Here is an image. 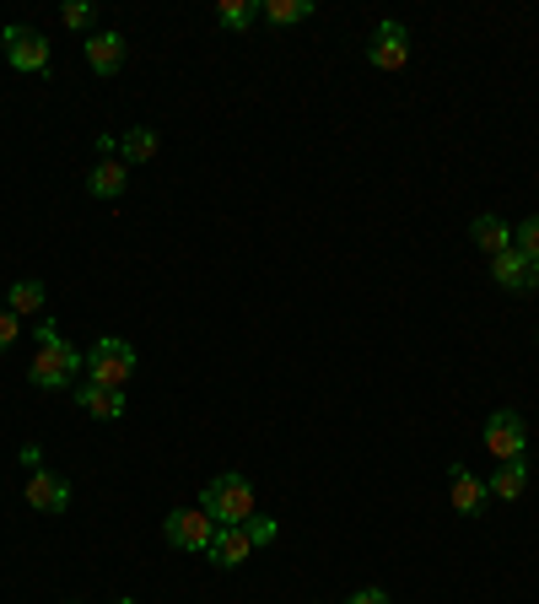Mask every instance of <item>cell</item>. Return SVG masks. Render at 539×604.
Listing matches in <instances>:
<instances>
[{
	"label": "cell",
	"mask_w": 539,
	"mask_h": 604,
	"mask_svg": "<svg viewBox=\"0 0 539 604\" xmlns=\"http://www.w3.org/2000/svg\"><path fill=\"white\" fill-rule=\"evenodd\" d=\"M367 60H373L378 71H404V60H410V33H404L400 22H384V27L373 33V43H367Z\"/></svg>",
	"instance_id": "9c48e42d"
},
{
	"label": "cell",
	"mask_w": 539,
	"mask_h": 604,
	"mask_svg": "<svg viewBox=\"0 0 539 604\" xmlns=\"http://www.w3.org/2000/svg\"><path fill=\"white\" fill-rule=\"evenodd\" d=\"M71 394H76V405H82L87 416H98V421H120V416H125V389H103V383L87 378V383H76Z\"/></svg>",
	"instance_id": "7c38bea8"
},
{
	"label": "cell",
	"mask_w": 539,
	"mask_h": 604,
	"mask_svg": "<svg viewBox=\"0 0 539 604\" xmlns=\"http://www.w3.org/2000/svg\"><path fill=\"white\" fill-rule=\"evenodd\" d=\"M135 367H140V356H135L130 340H120V335H103V340L87 351V378L103 383V389H125L135 378Z\"/></svg>",
	"instance_id": "3957f363"
},
{
	"label": "cell",
	"mask_w": 539,
	"mask_h": 604,
	"mask_svg": "<svg viewBox=\"0 0 539 604\" xmlns=\"http://www.w3.org/2000/svg\"><path fill=\"white\" fill-rule=\"evenodd\" d=\"M87 65L98 76H114L125 65V33H87Z\"/></svg>",
	"instance_id": "4fadbf2b"
},
{
	"label": "cell",
	"mask_w": 539,
	"mask_h": 604,
	"mask_svg": "<svg viewBox=\"0 0 539 604\" xmlns=\"http://www.w3.org/2000/svg\"><path fill=\"white\" fill-rule=\"evenodd\" d=\"M524 486H529V458H507V464L486 480V491H491V496H502V502L524 496Z\"/></svg>",
	"instance_id": "2e32d148"
},
{
	"label": "cell",
	"mask_w": 539,
	"mask_h": 604,
	"mask_svg": "<svg viewBox=\"0 0 539 604\" xmlns=\"http://www.w3.org/2000/svg\"><path fill=\"white\" fill-rule=\"evenodd\" d=\"M65 604H82V600H65Z\"/></svg>",
	"instance_id": "4316f807"
},
{
	"label": "cell",
	"mask_w": 539,
	"mask_h": 604,
	"mask_svg": "<svg viewBox=\"0 0 539 604\" xmlns=\"http://www.w3.org/2000/svg\"><path fill=\"white\" fill-rule=\"evenodd\" d=\"M216 529H222V524H216L205 507H173V513L162 518V534H167L173 551H211Z\"/></svg>",
	"instance_id": "277c9868"
},
{
	"label": "cell",
	"mask_w": 539,
	"mask_h": 604,
	"mask_svg": "<svg viewBox=\"0 0 539 604\" xmlns=\"http://www.w3.org/2000/svg\"><path fill=\"white\" fill-rule=\"evenodd\" d=\"M254 16H260V0H222V5H216V22L233 27V33L254 27Z\"/></svg>",
	"instance_id": "ffe728a7"
},
{
	"label": "cell",
	"mask_w": 539,
	"mask_h": 604,
	"mask_svg": "<svg viewBox=\"0 0 539 604\" xmlns=\"http://www.w3.org/2000/svg\"><path fill=\"white\" fill-rule=\"evenodd\" d=\"M125 189H130V167L120 156H98L92 173H87V194L92 200H120Z\"/></svg>",
	"instance_id": "8fae6325"
},
{
	"label": "cell",
	"mask_w": 539,
	"mask_h": 604,
	"mask_svg": "<svg viewBox=\"0 0 539 604\" xmlns=\"http://www.w3.org/2000/svg\"><path fill=\"white\" fill-rule=\"evenodd\" d=\"M0 49H5L11 71H27V76H43V71H49V54H54V43H49L38 27H5V33H0Z\"/></svg>",
	"instance_id": "5b68a950"
},
{
	"label": "cell",
	"mask_w": 539,
	"mask_h": 604,
	"mask_svg": "<svg viewBox=\"0 0 539 604\" xmlns=\"http://www.w3.org/2000/svg\"><path fill=\"white\" fill-rule=\"evenodd\" d=\"M65 27H76V33L92 27V5H87V0H71V5H65Z\"/></svg>",
	"instance_id": "cb8c5ba5"
},
{
	"label": "cell",
	"mask_w": 539,
	"mask_h": 604,
	"mask_svg": "<svg viewBox=\"0 0 539 604\" xmlns=\"http://www.w3.org/2000/svg\"><path fill=\"white\" fill-rule=\"evenodd\" d=\"M469 238H475V249H480L486 260H497V254L513 249V227H507L502 216H475V222H469Z\"/></svg>",
	"instance_id": "9a60e30c"
},
{
	"label": "cell",
	"mask_w": 539,
	"mask_h": 604,
	"mask_svg": "<svg viewBox=\"0 0 539 604\" xmlns=\"http://www.w3.org/2000/svg\"><path fill=\"white\" fill-rule=\"evenodd\" d=\"M513 249H518V254H529V260H539V216H529V222H518V227H513Z\"/></svg>",
	"instance_id": "7402d4cb"
},
{
	"label": "cell",
	"mask_w": 539,
	"mask_h": 604,
	"mask_svg": "<svg viewBox=\"0 0 539 604\" xmlns=\"http://www.w3.org/2000/svg\"><path fill=\"white\" fill-rule=\"evenodd\" d=\"M27 507H38V513H65V507H71V480L54 475L49 464H38V469L27 475Z\"/></svg>",
	"instance_id": "52a82bcc"
},
{
	"label": "cell",
	"mask_w": 539,
	"mask_h": 604,
	"mask_svg": "<svg viewBox=\"0 0 539 604\" xmlns=\"http://www.w3.org/2000/svg\"><path fill=\"white\" fill-rule=\"evenodd\" d=\"M76 373H87V356H82L76 345H65L60 329L43 318V324H38V356L27 362L33 389H76Z\"/></svg>",
	"instance_id": "6da1fadb"
},
{
	"label": "cell",
	"mask_w": 539,
	"mask_h": 604,
	"mask_svg": "<svg viewBox=\"0 0 539 604\" xmlns=\"http://www.w3.org/2000/svg\"><path fill=\"white\" fill-rule=\"evenodd\" d=\"M346 604H394V600H389L384 589H356V594H351Z\"/></svg>",
	"instance_id": "d4e9b609"
},
{
	"label": "cell",
	"mask_w": 539,
	"mask_h": 604,
	"mask_svg": "<svg viewBox=\"0 0 539 604\" xmlns=\"http://www.w3.org/2000/svg\"><path fill=\"white\" fill-rule=\"evenodd\" d=\"M243 534H249V540H254V551H260V545H275V534H280V524H275L270 513H254V518L243 524Z\"/></svg>",
	"instance_id": "44dd1931"
},
{
	"label": "cell",
	"mask_w": 539,
	"mask_h": 604,
	"mask_svg": "<svg viewBox=\"0 0 539 604\" xmlns=\"http://www.w3.org/2000/svg\"><path fill=\"white\" fill-rule=\"evenodd\" d=\"M222 572H233V567H243L249 556H254V540L243 534V529H216V540H211V551H205Z\"/></svg>",
	"instance_id": "5bb4252c"
},
{
	"label": "cell",
	"mask_w": 539,
	"mask_h": 604,
	"mask_svg": "<svg viewBox=\"0 0 539 604\" xmlns=\"http://www.w3.org/2000/svg\"><path fill=\"white\" fill-rule=\"evenodd\" d=\"M486 453L491 458H529V421L518 416V411H497L491 421H486Z\"/></svg>",
	"instance_id": "8992f818"
},
{
	"label": "cell",
	"mask_w": 539,
	"mask_h": 604,
	"mask_svg": "<svg viewBox=\"0 0 539 604\" xmlns=\"http://www.w3.org/2000/svg\"><path fill=\"white\" fill-rule=\"evenodd\" d=\"M16 335H22V318H16V313L5 307V298H0V351H11Z\"/></svg>",
	"instance_id": "603a6c76"
},
{
	"label": "cell",
	"mask_w": 539,
	"mask_h": 604,
	"mask_svg": "<svg viewBox=\"0 0 539 604\" xmlns=\"http://www.w3.org/2000/svg\"><path fill=\"white\" fill-rule=\"evenodd\" d=\"M109 604H135V600H125V594H120V600H109Z\"/></svg>",
	"instance_id": "484cf974"
},
{
	"label": "cell",
	"mask_w": 539,
	"mask_h": 604,
	"mask_svg": "<svg viewBox=\"0 0 539 604\" xmlns=\"http://www.w3.org/2000/svg\"><path fill=\"white\" fill-rule=\"evenodd\" d=\"M43 302H49L43 281H16V287H11V298H5V307L22 318V313H43Z\"/></svg>",
	"instance_id": "ac0fdd59"
},
{
	"label": "cell",
	"mask_w": 539,
	"mask_h": 604,
	"mask_svg": "<svg viewBox=\"0 0 539 604\" xmlns=\"http://www.w3.org/2000/svg\"><path fill=\"white\" fill-rule=\"evenodd\" d=\"M260 16H270L275 27H291L313 16V0H260Z\"/></svg>",
	"instance_id": "e0dca14e"
},
{
	"label": "cell",
	"mask_w": 539,
	"mask_h": 604,
	"mask_svg": "<svg viewBox=\"0 0 539 604\" xmlns=\"http://www.w3.org/2000/svg\"><path fill=\"white\" fill-rule=\"evenodd\" d=\"M491 281H497L502 292H535L539 287V260L518 254V249H507V254L491 260Z\"/></svg>",
	"instance_id": "ba28073f"
},
{
	"label": "cell",
	"mask_w": 539,
	"mask_h": 604,
	"mask_svg": "<svg viewBox=\"0 0 539 604\" xmlns=\"http://www.w3.org/2000/svg\"><path fill=\"white\" fill-rule=\"evenodd\" d=\"M151 156H156V130H146V125H140V130H130V136L120 141V162H125V167H135V162H151Z\"/></svg>",
	"instance_id": "d6986e66"
},
{
	"label": "cell",
	"mask_w": 539,
	"mask_h": 604,
	"mask_svg": "<svg viewBox=\"0 0 539 604\" xmlns=\"http://www.w3.org/2000/svg\"><path fill=\"white\" fill-rule=\"evenodd\" d=\"M200 507H205L222 529H243V524L254 518V486H249V475H238V469L216 475V480L200 491Z\"/></svg>",
	"instance_id": "7a4b0ae2"
},
{
	"label": "cell",
	"mask_w": 539,
	"mask_h": 604,
	"mask_svg": "<svg viewBox=\"0 0 539 604\" xmlns=\"http://www.w3.org/2000/svg\"><path fill=\"white\" fill-rule=\"evenodd\" d=\"M486 496H491V491H486V480H480L469 464H453V469H448V502H453L464 518H475V513L486 507Z\"/></svg>",
	"instance_id": "30bf717a"
}]
</instances>
